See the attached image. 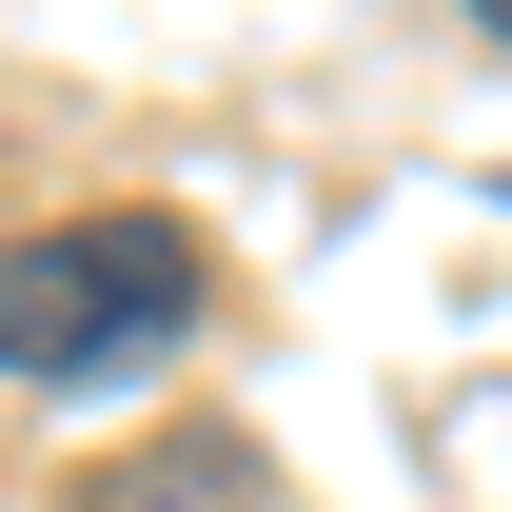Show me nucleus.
I'll list each match as a JSON object with an SVG mask.
<instances>
[{
  "instance_id": "nucleus-2",
  "label": "nucleus",
  "mask_w": 512,
  "mask_h": 512,
  "mask_svg": "<svg viewBox=\"0 0 512 512\" xmlns=\"http://www.w3.org/2000/svg\"><path fill=\"white\" fill-rule=\"evenodd\" d=\"M473 20H493V40H512V0H473Z\"/></svg>"
},
{
  "instance_id": "nucleus-1",
  "label": "nucleus",
  "mask_w": 512,
  "mask_h": 512,
  "mask_svg": "<svg viewBox=\"0 0 512 512\" xmlns=\"http://www.w3.org/2000/svg\"><path fill=\"white\" fill-rule=\"evenodd\" d=\"M217 316V256L197 217H40V237H0V394H119L158 375L178 335Z\"/></svg>"
}]
</instances>
